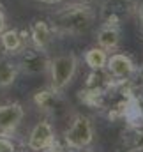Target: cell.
I'll return each mask as SVG.
<instances>
[{"label":"cell","instance_id":"6da1fadb","mask_svg":"<svg viewBox=\"0 0 143 152\" xmlns=\"http://www.w3.org/2000/svg\"><path fill=\"white\" fill-rule=\"evenodd\" d=\"M97 18L96 9L87 2H72L51 14L50 25L55 36H81L90 30Z\"/></svg>","mask_w":143,"mask_h":152},{"label":"cell","instance_id":"7a4b0ae2","mask_svg":"<svg viewBox=\"0 0 143 152\" xmlns=\"http://www.w3.org/2000/svg\"><path fill=\"white\" fill-rule=\"evenodd\" d=\"M50 88L57 94L64 92L78 71V57L76 53H64L50 60Z\"/></svg>","mask_w":143,"mask_h":152},{"label":"cell","instance_id":"3957f363","mask_svg":"<svg viewBox=\"0 0 143 152\" xmlns=\"http://www.w3.org/2000/svg\"><path fill=\"white\" fill-rule=\"evenodd\" d=\"M64 142L71 151H83L94 142V126L92 120L83 113H76L72 117L69 127L64 133Z\"/></svg>","mask_w":143,"mask_h":152},{"label":"cell","instance_id":"277c9868","mask_svg":"<svg viewBox=\"0 0 143 152\" xmlns=\"http://www.w3.org/2000/svg\"><path fill=\"white\" fill-rule=\"evenodd\" d=\"M138 0H103L99 5V18L103 23L120 25L136 14Z\"/></svg>","mask_w":143,"mask_h":152},{"label":"cell","instance_id":"5b68a950","mask_svg":"<svg viewBox=\"0 0 143 152\" xmlns=\"http://www.w3.org/2000/svg\"><path fill=\"white\" fill-rule=\"evenodd\" d=\"M136 67H138V64L127 53L113 51L111 55H108V62H106L104 69L108 71V75L111 76L113 81H117V83H127V81H131Z\"/></svg>","mask_w":143,"mask_h":152},{"label":"cell","instance_id":"8992f818","mask_svg":"<svg viewBox=\"0 0 143 152\" xmlns=\"http://www.w3.org/2000/svg\"><path fill=\"white\" fill-rule=\"evenodd\" d=\"M57 136H55V129L51 126L50 120H41L34 126V129L30 131L27 147L30 151L36 152H51L57 147Z\"/></svg>","mask_w":143,"mask_h":152},{"label":"cell","instance_id":"52a82bcc","mask_svg":"<svg viewBox=\"0 0 143 152\" xmlns=\"http://www.w3.org/2000/svg\"><path fill=\"white\" fill-rule=\"evenodd\" d=\"M16 64L20 73L25 75H42L50 69V58L46 57V53L28 46L20 53V60Z\"/></svg>","mask_w":143,"mask_h":152},{"label":"cell","instance_id":"ba28073f","mask_svg":"<svg viewBox=\"0 0 143 152\" xmlns=\"http://www.w3.org/2000/svg\"><path fill=\"white\" fill-rule=\"evenodd\" d=\"M25 117V110L20 103L0 104V134H12Z\"/></svg>","mask_w":143,"mask_h":152},{"label":"cell","instance_id":"9c48e42d","mask_svg":"<svg viewBox=\"0 0 143 152\" xmlns=\"http://www.w3.org/2000/svg\"><path fill=\"white\" fill-rule=\"evenodd\" d=\"M27 34H28V41H30L32 48H36L39 51H46L55 37V32H53L50 21H44V20H34L30 23V28Z\"/></svg>","mask_w":143,"mask_h":152},{"label":"cell","instance_id":"30bf717a","mask_svg":"<svg viewBox=\"0 0 143 152\" xmlns=\"http://www.w3.org/2000/svg\"><path fill=\"white\" fill-rule=\"evenodd\" d=\"M27 46H28V34H27V30L5 28L0 34V48L5 50L9 55H20Z\"/></svg>","mask_w":143,"mask_h":152},{"label":"cell","instance_id":"8fae6325","mask_svg":"<svg viewBox=\"0 0 143 152\" xmlns=\"http://www.w3.org/2000/svg\"><path fill=\"white\" fill-rule=\"evenodd\" d=\"M120 39H122L120 25H113V23H103L96 34L97 46L103 48L104 51H117L120 46Z\"/></svg>","mask_w":143,"mask_h":152},{"label":"cell","instance_id":"7c38bea8","mask_svg":"<svg viewBox=\"0 0 143 152\" xmlns=\"http://www.w3.org/2000/svg\"><path fill=\"white\" fill-rule=\"evenodd\" d=\"M34 103H36V106L41 112H44V113H48V115H57L64 108L60 94L53 92L50 87L37 90L36 94H34Z\"/></svg>","mask_w":143,"mask_h":152},{"label":"cell","instance_id":"4fadbf2b","mask_svg":"<svg viewBox=\"0 0 143 152\" xmlns=\"http://www.w3.org/2000/svg\"><path fill=\"white\" fill-rule=\"evenodd\" d=\"M117 81L111 80V76L108 75L106 69H90V73L85 78V87L87 90H92V92H104L109 90Z\"/></svg>","mask_w":143,"mask_h":152},{"label":"cell","instance_id":"5bb4252c","mask_svg":"<svg viewBox=\"0 0 143 152\" xmlns=\"http://www.w3.org/2000/svg\"><path fill=\"white\" fill-rule=\"evenodd\" d=\"M122 118L127 122V126H143V97H140L136 92L129 97Z\"/></svg>","mask_w":143,"mask_h":152},{"label":"cell","instance_id":"9a60e30c","mask_svg":"<svg viewBox=\"0 0 143 152\" xmlns=\"http://www.w3.org/2000/svg\"><path fill=\"white\" fill-rule=\"evenodd\" d=\"M122 143L129 152H143V126H127L122 131Z\"/></svg>","mask_w":143,"mask_h":152},{"label":"cell","instance_id":"2e32d148","mask_svg":"<svg viewBox=\"0 0 143 152\" xmlns=\"http://www.w3.org/2000/svg\"><path fill=\"white\" fill-rule=\"evenodd\" d=\"M83 60L90 69H104L108 62V51H104L99 46H92L85 51Z\"/></svg>","mask_w":143,"mask_h":152},{"label":"cell","instance_id":"e0dca14e","mask_svg":"<svg viewBox=\"0 0 143 152\" xmlns=\"http://www.w3.org/2000/svg\"><path fill=\"white\" fill-rule=\"evenodd\" d=\"M20 69L16 62L11 60H0V87L7 88L11 85H14V81L18 80Z\"/></svg>","mask_w":143,"mask_h":152},{"label":"cell","instance_id":"ac0fdd59","mask_svg":"<svg viewBox=\"0 0 143 152\" xmlns=\"http://www.w3.org/2000/svg\"><path fill=\"white\" fill-rule=\"evenodd\" d=\"M129 83H131V87H133L134 90L143 88V64L136 67V71H134V75H133V78H131Z\"/></svg>","mask_w":143,"mask_h":152},{"label":"cell","instance_id":"d6986e66","mask_svg":"<svg viewBox=\"0 0 143 152\" xmlns=\"http://www.w3.org/2000/svg\"><path fill=\"white\" fill-rule=\"evenodd\" d=\"M0 152H16V145L5 134H0Z\"/></svg>","mask_w":143,"mask_h":152},{"label":"cell","instance_id":"ffe728a7","mask_svg":"<svg viewBox=\"0 0 143 152\" xmlns=\"http://www.w3.org/2000/svg\"><path fill=\"white\" fill-rule=\"evenodd\" d=\"M136 18H138V27H140V30L143 32V0H138V5H136V14H134Z\"/></svg>","mask_w":143,"mask_h":152},{"label":"cell","instance_id":"44dd1931","mask_svg":"<svg viewBox=\"0 0 143 152\" xmlns=\"http://www.w3.org/2000/svg\"><path fill=\"white\" fill-rule=\"evenodd\" d=\"M7 28V16H5V11H4V5L0 4V34Z\"/></svg>","mask_w":143,"mask_h":152},{"label":"cell","instance_id":"7402d4cb","mask_svg":"<svg viewBox=\"0 0 143 152\" xmlns=\"http://www.w3.org/2000/svg\"><path fill=\"white\" fill-rule=\"evenodd\" d=\"M36 2H41V4H48V5H53V4H60L64 0H36Z\"/></svg>","mask_w":143,"mask_h":152},{"label":"cell","instance_id":"603a6c76","mask_svg":"<svg viewBox=\"0 0 143 152\" xmlns=\"http://www.w3.org/2000/svg\"><path fill=\"white\" fill-rule=\"evenodd\" d=\"M51 152H66V151H62V149H60V147L57 145V147H55V149H53V151H51Z\"/></svg>","mask_w":143,"mask_h":152},{"label":"cell","instance_id":"cb8c5ba5","mask_svg":"<svg viewBox=\"0 0 143 152\" xmlns=\"http://www.w3.org/2000/svg\"><path fill=\"white\" fill-rule=\"evenodd\" d=\"M69 152H85V151H69Z\"/></svg>","mask_w":143,"mask_h":152},{"label":"cell","instance_id":"d4e9b609","mask_svg":"<svg viewBox=\"0 0 143 152\" xmlns=\"http://www.w3.org/2000/svg\"><path fill=\"white\" fill-rule=\"evenodd\" d=\"M81 2H87V4H88V2H90V0H81Z\"/></svg>","mask_w":143,"mask_h":152},{"label":"cell","instance_id":"484cf974","mask_svg":"<svg viewBox=\"0 0 143 152\" xmlns=\"http://www.w3.org/2000/svg\"><path fill=\"white\" fill-rule=\"evenodd\" d=\"M0 50H2V48H0Z\"/></svg>","mask_w":143,"mask_h":152}]
</instances>
